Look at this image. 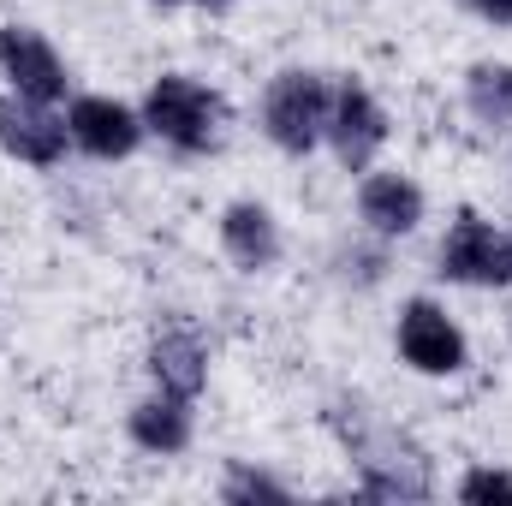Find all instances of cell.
Segmentation results:
<instances>
[{"mask_svg":"<svg viewBox=\"0 0 512 506\" xmlns=\"http://www.w3.org/2000/svg\"><path fill=\"white\" fill-rule=\"evenodd\" d=\"M328 417H334L340 441L352 447L370 501H429V495H435V477H429L423 447H417L411 435H399L393 423H382L364 399H352V405L340 399Z\"/></svg>","mask_w":512,"mask_h":506,"instance_id":"1","label":"cell"},{"mask_svg":"<svg viewBox=\"0 0 512 506\" xmlns=\"http://www.w3.org/2000/svg\"><path fill=\"white\" fill-rule=\"evenodd\" d=\"M143 126L161 131L173 149H185V155H203V149H215L221 143V126H227V108H221V96L215 90H203L197 78H161L155 90H149V102H143Z\"/></svg>","mask_w":512,"mask_h":506,"instance_id":"2","label":"cell"},{"mask_svg":"<svg viewBox=\"0 0 512 506\" xmlns=\"http://www.w3.org/2000/svg\"><path fill=\"white\" fill-rule=\"evenodd\" d=\"M328 114H334V90H328L316 72H280V78L268 84L262 120H268V137H274L286 155H310L316 137L328 131Z\"/></svg>","mask_w":512,"mask_h":506,"instance_id":"3","label":"cell"},{"mask_svg":"<svg viewBox=\"0 0 512 506\" xmlns=\"http://www.w3.org/2000/svg\"><path fill=\"white\" fill-rule=\"evenodd\" d=\"M399 352H405V364L423 370V376H453V370H465V334H459V328L447 322V310L429 304V298H411V304H405V316H399Z\"/></svg>","mask_w":512,"mask_h":506,"instance_id":"4","label":"cell"},{"mask_svg":"<svg viewBox=\"0 0 512 506\" xmlns=\"http://www.w3.org/2000/svg\"><path fill=\"white\" fill-rule=\"evenodd\" d=\"M441 274L471 286H512V239H501L477 215H459V227L441 245Z\"/></svg>","mask_w":512,"mask_h":506,"instance_id":"5","label":"cell"},{"mask_svg":"<svg viewBox=\"0 0 512 506\" xmlns=\"http://www.w3.org/2000/svg\"><path fill=\"white\" fill-rule=\"evenodd\" d=\"M66 137H72V126L60 114H48V102L18 96V90L0 96V149L6 155H18L30 167H54L66 155Z\"/></svg>","mask_w":512,"mask_h":506,"instance_id":"6","label":"cell"},{"mask_svg":"<svg viewBox=\"0 0 512 506\" xmlns=\"http://www.w3.org/2000/svg\"><path fill=\"white\" fill-rule=\"evenodd\" d=\"M0 72L12 78L18 96H36V102L66 96V66H60V54H54L36 30H24V24H6V30H0Z\"/></svg>","mask_w":512,"mask_h":506,"instance_id":"7","label":"cell"},{"mask_svg":"<svg viewBox=\"0 0 512 506\" xmlns=\"http://www.w3.org/2000/svg\"><path fill=\"white\" fill-rule=\"evenodd\" d=\"M328 137H334V149H340V161L352 173L376 161V149H382V137H387V120H382V108L370 102V90H358V84H340L334 90Z\"/></svg>","mask_w":512,"mask_h":506,"instance_id":"8","label":"cell"},{"mask_svg":"<svg viewBox=\"0 0 512 506\" xmlns=\"http://www.w3.org/2000/svg\"><path fill=\"white\" fill-rule=\"evenodd\" d=\"M66 126H72V137H78L96 161H120V155L137 149V137H143L137 114L120 108V102H108V96H78Z\"/></svg>","mask_w":512,"mask_h":506,"instance_id":"9","label":"cell"},{"mask_svg":"<svg viewBox=\"0 0 512 506\" xmlns=\"http://www.w3.org/2000/svg\"><path fill=\"white\" fill-rule=\"evenodd\" d=\"M358 215H364L382 239H399V233H411V227L423 221V191H417L411 179H399V173H376V179H364V191H358Z\"/></svg>","mask_w":512,"mask_h":506,"instance_id":"10","label":"cell"},{"mask_svg":"<svg viewBox=\"0 0 512 506\" xmlns=\"http://www.w3.org/2000/svg\"><path fill=\"white\" fill-rule=\"evenodd\" d=\"M149 376L161 381V393L173 399H197L203 381H209V352L197 334H161L149 346Z\"/></svg>","mask_w":512,"mask_h":506,"instance_id":"11","label":"cell"},{"mask_svg":"<svg viewBox=\"0 0 512 506\" xmlns=\"http://www.w3.org/2000/svg\"><path fill=\"white\" fill-rule=\"evenodd\" d=\"M221 245L239 268H268L280 256V233H274V215L262 203H233L221 215Z\"/></svg>","mask_w":512,"mask_h":506,"instance_id":"12","label":"cell"},{"mask_svg":"<svg viewBox=\"0 0 512 506\" xmlns=\"http://www.w3.org/2000/svg\"><path fill=\"white\" fill-rule=\"evenodd\" d=\"M185 405H191V399H173V393L143 399V405L131 411V441L149 447V453H185V447H191V411H185Z\"/></svg>","mask_w":512,"mask_h":506,"instance_id":"13","label":"cell"},{"mask_svg":"<svg viewBox=\"0 0 512 506\" xmlns=\"http://www.w3.org/2000/svg\"><path fill=\"white\" fill-rule=\"evenodd\" d=\"M465 102H471V114H477L483 126H512V66H495V60L471 66Z\"/></svg>","mask_w":512,"mask_h":506,"instance_id":"14","label":"cell"},{"mask_svg":"<svg viewBox=\"0 0 512 506\" xmlns=\"http://www.w3.org/2000/svg\"><path fill=\"white\" fill-rule=\"evenodd\" d=\"M221 495H227V501H274V506L292 501V495H286V489H280L274 477H262V471H233Z\"/></svg>","mask_w":512,"mask_h":506,"instance_id":"15","label":"cell"},{"mask_svg":"<svg viewBox=\"0 0 512 506\" xmlns=\"http://www.w3.org/2000/svg\"><path fill=\"white\" fill-rule=\"evenodd\" d=\"M459 501H465V506L507 501L512 506V477H507V471H471V477L459 483Z\"/></svg>","mask_w":512,"mask_h":506,"instance_id":"16","label":"cell"},{"mask_svg":"<svg viewBox=\"0 0 512 506\" xmlns=\"http://www.w3.org/2000/svg\"><path fill=\"white\" fill-rule=\"evenodd\" d=\"M471 12H483L489 24H512V0H465Z\"/></svg>","mask_w":512,"mask_h":506,"instance_id":"17","label":"cell"},{"mask_svg":"<svg viewBox=\"0 0 512 506\" xmlns=\"http://www.w3.org/2000/svg\"><path fill=\"white\" fill-rule=\"evenodd\" d=\"M203 6H221V0H203Z\"/></svg>","mask_w":512,"mask_h":506,"instance_id":"18","label":"cell"},{"mask_svg":"<svg viewBox=\"0 0 512 506\" xmlns=\"http://www.w3.org/2000/svg\"><path fill=\"white\" fill-rule=\"evenodd\" d=\"M161 6H167V0H161Z\"/></svg>","mask_w":512,"mask_h":506,"instance_id":"19","label":"cell"}]
</instances>
